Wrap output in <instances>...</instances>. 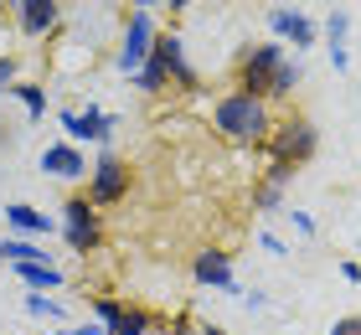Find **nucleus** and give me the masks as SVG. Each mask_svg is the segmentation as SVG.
Here are the masks:
<instances>
[{
    "label": "nucleus",
    "mask_w": 361,
    "mask_h": 335,
    "mask_svg": "<svg viewBox=\"0 0 361 335\" xmlns=\"http://www.w3.org/2000/svg\"><path fill=\"white\" fill-rule=\"evenodd\" d=\"M52 26H57V0H21V31L26 37H42Z\"/></svg>",
    "instance_id": "nucleus-9"
},
{
    "label": "nucleus",
    "mask_w": 361,
    "mask_h": 335,
    "mask_svg": "<svg viewBox=\"0 0 361 335\" xmlns=\"http://www.w3.org/2000/svg\"><path fill=\"white\" fill-rule=\"evenodd\" d=\"M26 310H31V315H47V320H57V299H47V294H31Z\"/></svg>",
    "instance_id": "nucleus-19"
},
{
    "label": "nucleus",
    "mask_w": 361,
    "mask_h": 335,
    "mask_svg": "<svg viewBox=\"0 0 361 335\" xmlns=\"http://www.w3.org/2000/svg\"><path fill=\"white\" fill-rule=\"evenodd\" d=\"M11 93L21 98V104H26V114H31V119H42V114H47V93L37 88V83H16Z\"/></svg>",
    "instance_id": "nucleus-14"
},
{
    "label": "nucleus",
    "mask_w": 361,
    "mask_h": 335,
    "mask_svg": "<svg viewBox=\"0 0 361 335\" xmlns=\"http://www.w3.org/2000/svg\"><path fill=\"white\" fill-rule=\"evenodd\" d=\"M119 305H114V299H98V320H104V325H114V320H119Z\"/></svg>",
    "instance_id": "nucleus-20"
},
{
    "label": "nucleus",
    "mask_w": 361,
    "mask_h": 335,
    "mask_svg": "<svg viewBox=\"0 0 361 335\" xmlns=\"http://www.w3.org/2000/svg\"><path fill=\"white\" fill-rule=\"evenodd\" d=\"M196 279L212 284V289L238 294V279H233V263H227V253H202V258H196Z\"/></svg>",
    "instance_id": "nucleus-7"
},
{
    "label": "nucleus",
    "mask_w": 361,
    "mask_h": 335,
    "mask_svg": "<svg viewBox=\"0 0 361 335\" xmlns=\"http://www.w3.org/2000/svg\"><path fill=\"white\" fill-rule=\"evenodd\" d=\"M171 11H186V0H171Z\"/></svg>",
    "instance_id": "nucleus-25"
},
{
    "label": "nucleus",
    "mask_w": 361,
    "mask_h": 335,
    "mask_svg": "<svg viewBox=\"0 0 361 335\" xmlns=\"http://www.w3.org/2000/svg\"><path fill=\"white\" fill-rule=\"evenodd\" d=\"M294 83H300V62H284V67L274 73V88H269V93H289Z\"/></svg>",
    "instance_id": "nucleus-18"
},
{
    "label": "nucleus",
    "mask_w": 361,
    "mask_h": 335,
    "mask_svg": "<svg viewBox=\"0 0 361 335\" xmlns=\"http://www.w3.org/2000/svg\"><path fill=\"white\" fill-rule=\"evenodd\" d=\"M68 335H109L104 325H83V330H68Z\"/></svg>",
    "instance_id": "nucleus-23"
},
{
    "label": "nucleus",
    "mask_w": 361,
    "mask_h": 335,
    "mask_svg": "<svg viewBox=\"0 0 361 335\" xmlns=\"http://www.w3.org/2000/svg\"><path fill=\"white\" fill-rule=\"evenodd\" d=\"M135 78H140V88H150V93H155V88H160V83H166V62H160V57L150 52V62H145V67H140V73H135Z\"/></svg>",
    "instance_id": "nucleus-16"
},
{
    "label": "nucleus",
    "mask_w": 361,
    "mask_h": 335,
    "mask_svg": "<svg viewBox=\"0 0 361 335\" xmlns=\"http://www.w3.org/2000/svg\"><path fill=\"white\" fill-rule=\"evenodd\" d=\"M155 57L166 62V73H176L180 83H191V67H186V52H180V37H160V42H155Z\"/></svg>",
    "instance_id": "nucleus-12"
},
{
    "label": "nucleus",
    "mask_w": 361,
    "mask_h": 335,
    "mask_svg": "<svg viewBox=\"0 0 361 335\" xmlns=\"http://www.w3.org/2000/svg\"><path fill=\"white\" fill-rule=\"evenodd\" d=\"M124 186H129V171H124L119 155H104L93 165V201H119Z\"/></svg>",
    "instance_id": "nucleus-4"
},
{
    "label": "nucleus",
    "mask_w": 361,
    "mask_h": 335,
    "mask_svg": "<svg viewBox=\"0 0 361 335\" xmlns=\"http://www.w3.org/2000/svg\"><path fill=\"white\" fill-rule=\"evenodd\" d=\"M11 83H16V62L0 57V93H11Z\"/></svg>",
    "instance_id": "nucleus-21"
},
{
    "label": "nucleus",
    "mask_w": 361,
    "mask_h": 335,
    "mask_svg": "<svg viewBox=\"0 0 361 335\" xmlns=\"http://www.w3.org/2000/svg\"><path fill=\"white\" fill-rule=\"evenodd\" d=\"M62 212H68V243L78 248V253H88V248L98 243V217H93V207L78 196V201H68Z\"/></svg>",
    "instance_id": "nucleus-5"
},
{
    "label": "nucleus",
    "mask_w": 361,
    "mask_h": 335,
    "mask_svg": "<svg viewBox=\"0 0 361 335\" xmlns=\"http://www.w3.org/2000/svg\"><path fill=\"white\" fill-rule=\"evenodd\" d=\"M6 258L11 263H47V253L37 243H16V238H6Z\"/></svg>",
    "instance_id": "nucleus-15"
},
{
    "label": "nucleus",
    "mask_w": 361,
    "mask_h": 335,
    "mask_svg": "<svg viewBox=\"0 0 361 335\" xmlns=\"http://www.w3.org/2000/svg\"><path fill=\"white\" fill-rule=\"evenodd\" d=\"M135 6H140V11H150V6H160V0H135Z\"/></svg>",
    "instance_id": "nucleus-24"
},
{
    "label": "nucleus",
    "mask_w": 361,
    "mask_h": 335,
    "mask_svg": "<svg viewBox=\"0 0 361 335\" xmlns=\"http://www.w3.org/2000/svg\"><path fill=\"white\" fill-rule=\"evenodd\" d=\"M6 217L21 232H37V238H47V232H52V217L47 212H37V207H26V201H16V207H6Z\"/></svg>",
    "instance_id": "nucleus-11"
},
{
    "label": "nucleus",
    "mask_w": 361,
    "mask_h": 335,
    "mask_svg": "<svg viewBox=\"0 0 361 335\" xmlns=\"http://www.w3.org/2000/svg\"><path fill=\"white\" fill-rule=\"evenodd\" d=\"M155 26H150V11H135V21H129V31H124V47H119V73H140L145 62H150V52H155Z\"/></svg>",
    "instance_id": "nucleus-2"
},
{
    "label": "nucleus",
    "mask_w": 361,
    "mask_h": 335,
    "mask_svg": "<svg viewBox=\"0 0 361 335\" xmlns=\"http://www.w3.org/2000/svg\"><path fill=\"white\" fill-rule=\"evenodd\" d=\"M331 335H361V320H341V325H336Z\"/></svg>",
    "instance_id": "nucleus-22"
},
{
    "label": "nucleus",
    "mask_w": 361,
    "mask_h": 335,
    "mask_svg": "<svg viewBox=\"0 0 361 335\" xmlns=\"http://www.w3.org/2000/svg\"><path fill=\"white\" fill-rule=\"evenodd\" d=\"M0 258H6V238H0Z\"/></svg>",
    "instance_id": "nucleus-26"
},
{
    "label": "nucleus",
    "mask_w": 361,
    "mask_h": 335,
    "mask_svg": "<svg viewBox=\"0 0 361 335\" xmlns=\"http://www.w3.org/2000/svg\"><path fill=\"white\" fill-rule=\"evenodd\" d=\"M16 274H21L26 289H57V284H62V274L52 263H16Z\"/></svg>",
    "instance_id": "nucleus-13"
},
{
    "label": "nucleus",
    "mask_w": 361,
    "mask_h": 335,
    "mask_svg": "<svg viewBox=\"0 0 361 335\" xmlns=\"http://www.w3.org/2000/svg\"><path fill=\"white\" fill-rule=\"evenodd\" d=\"M42 171H47V176H68V181H73V176H83V171H88V160L78 155L73 145H47V150H42Z\"/></svg>",
    "instance_id": "nucleus-6"
},
{
    "label": "nucleus",
    "mask_w": 361,
    "mask_h": 335,
    "mask_svg": "<svg viewBox=\"0 0 361 335\" xmlns=\"http://www.w3.org/2000/svg\"><path fill=\"white\" fill-rule=\"evenodd\" d=\"M284 67V47L279 42H264V47H253V57L243 62V88H248L253 98L258 93H269L274 88V73Z\"/></svg>",
    "instance_id": "nucleus-3"
},
{
    "label": "nucleus",
    "mask_w": 361,
    "mask_h": 335,
    "mask_svg": "<svg viewBox=\"0 0 361 335\" xmlns=\"http://www.w3.org/2000/svg\"><path fill=\"white\" fill-rule=\"evenodd\" d=\"M145 325H150V320H145V315H129V310H124L119 320L109 325V335H145Z\"/></svg>",
    "instance_id": "nucleus-17"
},
{
    "label": "nucleus",
    "mask_w": 361,
    "mask_h": 335,
    "mask_svg": "<svg viewBox=\"0 0 361 335\" xmlns=\"http://www.w3.org/2000/svg\"><path fill=\"white\" fill-rule=\"evenodd\" d=\"M62 129H68L73 140H104V134H109V114H98V109H88V114H62Z\"/></svg>",
    "instance_id": "nucleus-10"
},
{
    "label": "nucleus",
    "mask_w": 361,
    "mask_h": 335,
    "mask_svg": "<svg viewBox=\"0 0 361 335\" xmlns=\"http://www.w3.org/2000/svg\"><path fill=\"white\" fill-rule=\"evenodd\" d=\"M269 26L279 31V37H289L294 47H310V42H315V21H310V16H300V11H274Z\"/></svg>",
    "instance_id": "nucleus-8"
},
{
    "label": "nucleus",
    "mask_w": 361,
    "mask_h": 335,
    "mask_svg": "<svg viewBox=\"0 0 361 335\" xmlns=\"http://www.w3.org/2000/svg\"><path fill=\"white\" fill-rule=\"evenodd\" d=\"M217 129L227 134V140H258V134L269 129V119H264V104H258L253 93H227L222 104H217Z\"/></svg>",
    "instance_id": "nucleus-1"
}]
</instances>
